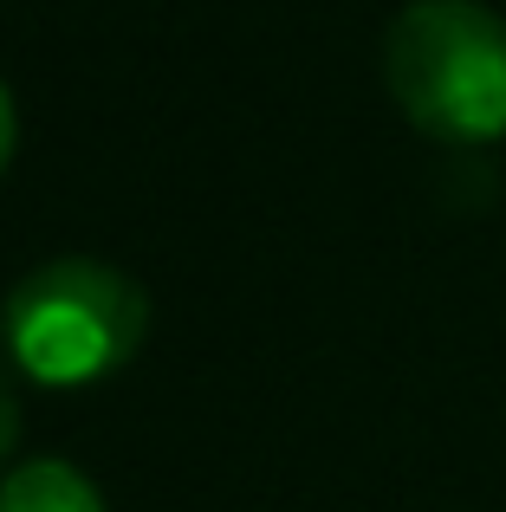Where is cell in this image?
<instances>
[{
  "label": "cell",
  "mask_w": 506,
  "mask_h": 512,
  "mask_svg": "<svg viewBox=\"0 0 506 512\" xmlns=\"http://www.w3.org/2000/svg\"><path fill=\"white\" fill-rule=\"evenodd\" d=\"M383 78L422 137L455 150L506 137V20L481 0H409L383 33Z\"/></svg>",
  "instance_id": "cell-1"
},
{
  "label": "cell",
  "mask_w": 506,
  "mask_h": 512,
  "mask_svg": "<svg viewBox=\"0 0 506 512\" xmlns=\"http://www.w3.org/2000/svg\"><path fill=\"white\" fill-rule=\"evenodd\" d=\"M13 143H20V117H13V91L0 85V175L13 163Z\"/></svg>",
  "instance_id": "cell-5"
},
{
  "label": "cell",
  "mask_w": 506,
  "mask_h": 512,
  "mask_svg": "<svg viewBox=\"0 0 506 512\" xmlns=\"http://www.w3.org/2000/svg\"><path fill=\"white\" fill-rule=\"evenodd\" d=\"M150 305L104 260H46L7 299V350L39 383H98L143 344Z\"/></svg>",
  "instance_id": "cell-2"
},
{
  "label": "cell",
  "mask_w": 506,
  "mask_h": 512,
  "mask_svg": "<svg viewBox=\"0 0 506 512\" xmlns=\"http://www.w3.org/2000/svg\"><path fill=\"white\" fill-rule=\"evenodd\" d=\"M13 441H20V402H13V383L0 376V461L13 454Z\"/></svg>",
  "instance_id": "cell-4"
},
{
  "label": "cell",
  "mask_w": 506,
  "mask_h": 512,
  "mask_svg": "<svg viewBox=\"0 0 506 512\" xmlns=\"http://www.w3.org/2000/svg\"><path fill=\"white\" fill-rule=\"evenodd\" d=\"M0 512H104L98 487L65 461H26L0 480Z\"/></svg>",
  "instance_id": "cell-3"
}]
</instances>
